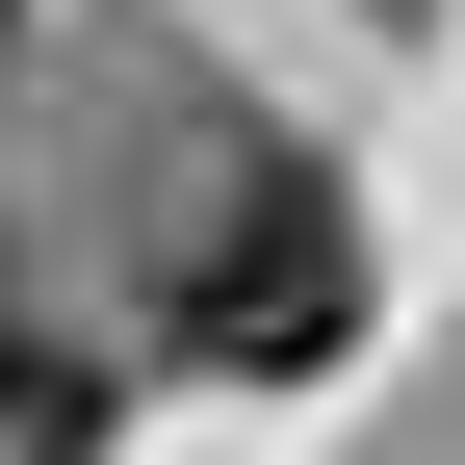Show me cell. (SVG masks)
Returning a JSON list of instances; mask_svg holds the SVG:
<instances>
[{
	"instance_id": "obj_1",
	"label": "cell",
	"mask_w": 465,
	"mask_h": 465,
	"mask_svg": "<svg viewBox=\"0 0 465 465\" xmlns=\"http://www.w3.org/2000/svg\"><path fill=\"white\" fill-rule=\"evenodd\" d=\"M155 336L232 362V388L362 362V207H336L284 130H232V182H182V232H155Z\"/></svg>"
},
{
	"instance_id": "obj_2",
	"label": "cell",
	"mask_w": 465,
	"mask_h": 465,
	"mask_svg": "<svg viewBox=\"0 0 465 465\" xmlns=\"http://www.w3.org/2000/svg\"><path fill=\"white\" fill-rule=\"evenodd\" d=\"M0 465H104V362L52 311H0Z\"/></svg>"
},
{
	"instance_id": "obj_3",
	"label": "cell",
	"mask_w": 465,
	"mask_h": 465,
	"mask_svg": "<svg viewBox=\"0 0 465 465\" xmlns=\"http://www.w3.org/2000/svg\"><path fill=\"white\" fill-rule=\"evenodd\" d=\"M0 26H26V0H0Z\"/></svg>"
}]
</instances>
